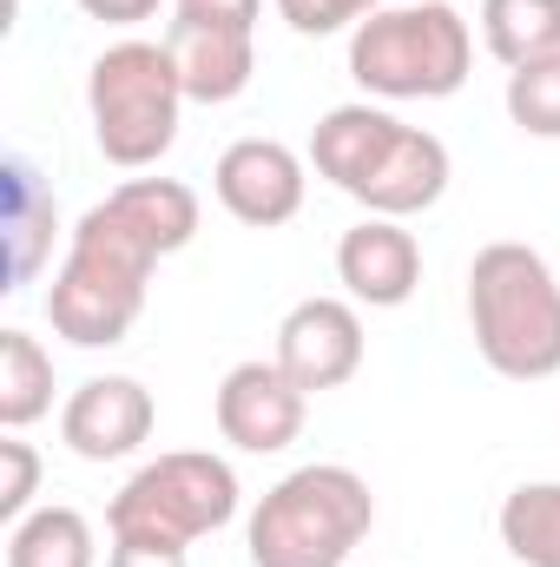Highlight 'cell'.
Listing matches in <instances>:
<instances>
[{"label":"cell","mask_w":560,"mask_h":567,"mask_svg":"<svg viewBox=\"0 0 560 567\" xmlns=\"http://www.w3.org/2000/svg\"><path fill=\"white\" fill-rule=\"evenodd\" d=\"M198 238V192L178 178H126L113 198H100L66 245V265L53 271L46 317L80 350H113L133 337L145 310L152 265L185 251Z\"/></svg>","instance_id":"cell-1"},{"label":"cell","mask_w":560,"mask_h":567,"mask_svg":"<svg viewBox=\"0 0 560 567\" xmlns=\"http://www.w3.org/2000/svg\"><path fill=\"white\" fill-rule=\"evenodd\" d=\"M310 165L370 218H416L448 192V145L383 106H330L310 133Z\"/></svg>","instance_id":"cell-2"},{"label":"cell","mask_w":560,"mask_h":567,"mask_svg":"<svg viewBox=\"0 0 560 567\" xmlns=\"http://www.w3.org/2000/svg\"><path fill=\"white\" fill-rule=\"evenodd\" d=\"M468 330L495 377L548 383L560 377V278L535 245H481L468 265Z\"/></svg>","instance_id":"cell-3"},{"label":"cell","mask_w":560,"mask_h":567,"mask_svg":"<svg viewBox=\"0 0 560 567\" xmlns=\"http://www.w3.org/2000/svg\"><path fill=\"white\" fill-rule=\"evenodd\" d=\"M376 522V495L343 462L290 468L251 508V567H343Z\"/></svg>","instance_id":"cell-4"},{"label":"cell","mask_w":560,"mask_h":567,"mask_svg":"<svg viewBox=\"0 0 560 567\" xmlns=\"http://www.w3.org/2000/svg\"><path fill=\"white\" fill-rule=\"evenodd\" d=\"M475 33L448 0L376 7L350 33V80L376 100H448L468 86Z\"/></svg>","instance_id":"cell-5"},{"label":"cell","mask_w":560,"mask_h":567,"mask_svg":"<svg viewBox=\"0 0 560 567\" xmlns=\"http://www.w3.org/2000/svg\"><path fill=\"white\" fill-rule=\"evenodd\" d=\"M178 106H185V80L172 66L165 47L152 40H120L93 60L86 73V113H93V140L106 152V165L145 172L158 165L178 140Z\"/></svg>","instance_id":"cell-6"},{"label":"cell","mask_w":560,"mask_h":567,"mask_svg":"<svg viewBox=\"0 0 560 567\" xmlns=\"http://www.w3.org/2000/svg\"><path fill=\"white\" fill-rule=\"evenodd\" d=\"M238 515V475L231 462L205 455V449H172L158 462H145L139 475L113 495L106 528L113 542H139V548H191L205 535H218Z\"/></svg>","instance_id":"cell-7"},{"label":"cell","mask_w":560,"mask_h":567,"mask_svg":"<svg viewBox=\"0 0 560 567\" xmlns=\"http://www.w3.org/2000/svg\"><path fill=\"white\" fill-rule=\"evenodd\" d=\"M278 370L303 396L343 390L363 370V317H356V303H343V297H303L278 323Z\"/></svg>","instance_id":"cell-8"},{"label":"cell","mask_w":560,"mask_h":567,"mask_svg":"<svg viewBox=\"0 0 560 567\" xmlns=\"http://www.w3.org/2000/svg\"><path fill=\"white\" fill-rule=\"evenodd\" d=\"M303 416H310V396L278 370V357H251L238 370H225L218 383V435L245 455H278L303 435Z\"/></svg>","instance_id":"cell-9"},{"label":"cell","mask_w":560,"mask_h":567,"mask_svg":"<svg viewBox=\"0 0 560 567\" xmlns=\"http://www.w3.org/2000/svg\"><path fill=\"white\" fill-rule=\"evenodd\" d=\"M211 192H218V205L238 225L278 231V225H290L303 212V158L283 140H238L218 152Z\"/></svg>","instance_id":"cell-10"},{"label":"cell","mask_w":560,"mask_h":567,"mask_svg":"<svg viewBox=\"0 0 560 567\" xmlns=\"http://www.w3.org/2000/svg\"><path fill=\"white\" fill-rule=\"evenodd\" d=\"M152 423H158V410L139 377H86L60 410V442L80 462H120L152 435Z\"/></svg>","instance_id":"cell-11"},{"label":"cell","mask_w":560,"mask_h":567,"mask_svg":"<svg viewBox=\"0 0 560 567\" xmlns=\"http://www.w3.org/2000/svg\"><path fill=\"white\" fill-rule=\"evenodd\" d=\"M165 53L185 80V100L198 106H231L251 73H258V27H225V20H172Z\"/></svg>","instance_id":"cell-12"},{"label":"cell","mask_w":560,"mask_h":567,"mask_svg":"<svg viewBox=\"0 0 560 567\" xmlns=\"http://www.w3.org/2000/svg\"><path fill=\"white\" fill-rule=\"evenodd\" d=\"M336 278H343V290L356 303L396 310V303L416 297L422 284V245L403 231V218H363L336 245Z\"/></svg>","instance_id":"cell-13"},{"label":"cell","mask_w":560,"mask_h":567,"mask_svg":"<svg viewBox=\"0 0 560 567\" xmlns=\"http://www.w3.org/2000/svg\"><path fill=\"white\" fill-rule=\"evenodd\" d=\"M53 231H60V205H53V185L33 172V158H7V290L40 278L46 251H53Z\"/></svg>","instance_id":"cell-14"},{"label":"cell","mask_w":560,"mask_h":567,"mask_svg":"<svg viewBox=\"0 0 560 567\" xmlns=\"http://www.w3.org/2000/svg\"><path fill=\"white\" fill-rule=\"evenodd\" d=\"M100 548H93V522L66 502H46L33 508L27 522L7 528V567H93Z\"/></svg>","instance_id":"cell-15"},{"label":"cell","mask_w":560,"mask_h":567,"mask_svg":"<svg viewBox=\"0 0 560 567\" xmlns=\"http://www.w3.org/2000/svg\"><path fill=\"white\" fill-rule=\"evenodd\" d=\"M481 40L488 53L521 73L560 53V0H481Z\"/></svg>","instance_id":"cell-16"},{"label":"cell","mask_w":560,"mask_h":567,"mask_svg":"<svg viewBox=\"0 0 560 567\" xmlns=\"http://www.w3.org/2000/svg\"><path fill=\"white\" fill-rule=\"evenodd\" d=\"M53 410V357L27 330H0V429L40 423Z\"/></svg>","instance_id":"cell-17"},{"label":"cell","mask_w":560,"mask_h":567,"mask_svg":"<svg viewBox=\"0 0 560 567\" xmlns=\"http://www.w3.org/2000/svg\"><path fill=\"white\" fill-rule=\"evenodd\" d=\"M501 548L521 567H560V482H521L501 502Z\"/></svg>","instance_id":"cell-18"},{"label":"cell","mask_w":560,"mask_h":567,"mask_svg":"<svg viewBox=\"0 0 560 567\" xmlns=\"http://www.w3.org/2000/svg\"><path fill=\"white\" fill-rule=\"evenodd\" d=\"M508 120L528 140H560V53L508 73Z\"/></svg>","instance_id":"cell-19"},{"label":"cell","mask_w":560,"mask_h":567,"mask_svg":"<svg viewBox=\"0 0 560 567\" xmlns=\"http://www.w3.org/2000/svg\"><path fill=\"white\" fill-rule=\"evenodd\" d=\"M33 495H40V455H33V442H20L7 429V442H0V522L7 528L27 522L33 515Z\"/></svg>","instance_id":"cell-20"},{"label":"cell","mask_w":560,"mask_h":567,"mask_svg":"<svg viewBox=\"0 0 560 567\" xmlns=\"http://www.w3.org/2000/svg\"><path fill=\"white\" fill-rule=\"evenodd\" d=\"M278 13L297 27V33H310V40H323V33H336V27H350L336 0H278Z\"/></svg>","instance_id":"cell-21"},{"label":"cell","mask_w":560,"mask_h":567,"mask_svg":"<svg viewBox=\"0 0 560 567\" xmlns=\"http://www.w3.org/2000/svg\"><path fill=\"white\" fill-rule=\"evenodd\" d=\"M178 20H225V27H258L265 0H172Z\"/></svg>","instance_id":"cell-22"},{"label":"cell","mask_w":560,"mask_h":567,"mask_svg":"<svg viewBox=\"0 0 560 567\" xmlns=\"http://www.w3.org/2000/svg\"><path fill=\"white\" fill-rule=\"evenodd\" d=\"M80 13H93L106 27H139V20L158 13V0H80Z\"/></svg>","instance_id":"cell-23"},{"label":"cell","mask_w":560,"mask_h":567,"mask_svg":"<svg viewBox=\"0 0 560 567\" xmlns=\"http://www.w3.org/2000/svg\"><path fill=\"white\" fill-rule=\"evenodd\" d=\"M106 567H191L178 548H139V542H113Z\"/></svg>","instance_id":"cell-24"},{"label":"cell","mask_w":560,"mask_h":567,"mask_svg":"<svg viewBox=\"0 0 560 567\" xmlns=\"http://www.w3.org/2000/svg\"><path fill=\"white\" fill-rule=\"evenodd\" d=\"M336 7H343V20H350V27H356V20H370V13H376V7H383V0H336Z\"/></svg>","instance_id":"cell-25"}]
</instances>
